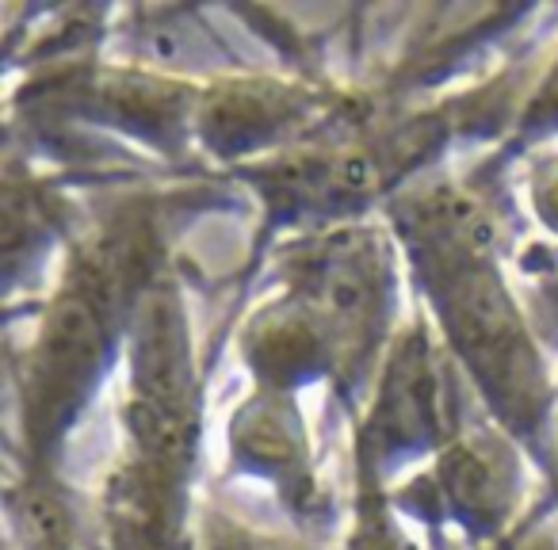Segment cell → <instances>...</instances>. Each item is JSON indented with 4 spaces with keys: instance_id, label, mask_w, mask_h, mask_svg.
Here are the masks:
<instances>
[{
    "instance_id": "1",
    "label": "cell",
    "mask_w": 558,
    "mask_h": 550,
    "mask_svg": "<svg viewBox=\"0 0 558 550\" xmlns=\"http://www.w3.org/2000/svg\"><path fill=\"white\" fill-rule=\"evenodd\" d=\"M398 237L459 375L517 440L550 417V375L501 276L494 225L471 195L428 187L402 203Z\"/></svg>"
},
{
    "instance_id": "2",
    "label": "cell",
    "mask_w": 558,
    "mask_h": 550,
    "mask_svg": "<svg viewBox=\"0 0 558 550\" xmlns=\"http://www.w3.org/2000/svg\"><path fill=\"white\" fill-rule=\"evenodd\" d=\"M291 298L326 329L337 375L364 379L379 359V344L395 318V248L375 230H337L306 245L288 276Z\"/></svg>"
},
{
    "instance_id": "3",
    "label": "cell",
    "mask_w": 558,
    "mask_h": 550,
    "mask_svg": "<svg viewBox=\"0 0 558 550\" xmlns=\"http://www.w3.org/2000/svg\"><path fill=\"white\" fill-rule=\"evenodd\" d=\"M448 349L428 341L425 329L395 337L379 364L367 410V451L379 466H405L436 455L466 425L456 402Z\"/></svg>"
},
{
    "instance_id": "4",
    "label": "cell",
    "mask_w": 558,
    "mask_h": 550,
    "mask_svg": "<svg viewBox=\"0 0 558 550\" xmlns=\"http://www.w3.org/2000/svg\"><path fill=\"white\" fill-rule=\"evenodd\" d=\"M433 459L425 481L451 524L489 539L509 527L524 493V455L517 436L489 420H466Z\"/></svg>"
},
{
    "instance_id": "5",
    "label": "cell",
    "mask_w": 558,
    "mask_h": 550,
    "mask_svg": "<svg viewBox=\"0 0 558 550\" xmlns=\"http://www.w3.org/2000/svg\"><path fill=\"white\" fill-rule=\"evenodd\" d=\"M230 455L241 474L268 481L288 504L314 501V463L306 417L295 390L256 387L253 398L238 405L230 425Z\"/></svg>"
},
{
    "instance_id": "6",
    "label": "cell",
    "mask_w": 558,
    "mask_h": 550,
    "mask_svg": "<svg viewBox=\"0 0 558 550\" xmlns=\"http://www.w3.org/2000/svg\"><path fill=\"white\" fill-rule=\"evenodd\" d=\"M306 115H311V93H303V88L260 77H238L222 81L203 96L195 123H199L210 149L226 157H241L260 154L264 146L295 131Z\"/></svg>"
},
{
    "instance_id": "7",
    "label": "cell",
    "mask_w": 558,
    "mask_h": 550,
    "mask_svg": "<svg viewBox=\"0 0 558 550\" xmlns=\"http://www.w3.org/2000/svg\"><path fill=\"white\" fill-rule=\"evenodd\" d=\"M126 54L157 77H192L199 70H222V42L195 12H138L126 27Z\"/></svg>"
},
{
    "instance_id": "8",
    "label": "cell",
    "mask_w": 558,
    "mask_h": 550,
    "mask_svg": "<svg viewBox=\"0 0 558 550\" xmlns=\"http://www.w3.org/2000/svg\"><path fill=\"white\" fill-rule=\"evenodd\" d=\"M344 550H410V547H405L402 535H398L383 516H367L364 524L356 527V535H352Z\"/></svg>"
},
{
    "instance_id": "9",
    "label": "cell",
    "mask_w": 558,
    "mask_h": 550,
    "mask_svg": "<svg viewBox=\"0 0 558 550\" xmlns=\"http://www.w3.org/2000/svg\"><path fill=\"white\" fill-rule=\"evenodd\" d=\"M539 192H543V199H539V207H543V218H547L550 225L558 230V169L550 172L547 180L539 184Z\"/></svg>"
}]
</instances>
